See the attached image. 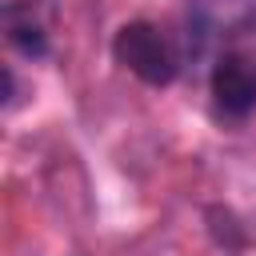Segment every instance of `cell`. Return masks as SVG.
<instances>
[{
  "label": "cell",
  "instance_id": "cell-1",
  "mask_svg": "<svg viewBox=\"0 0 256 256\" xmlns=\"http://www.w3.org/2000/svg\"><path fill=\"white\" fill-rule=\"evenodd\" d=\"M112 60L148 88H172L188 72L184 36L156 20H124L112 32Z\"/></svg>",
  "mask_w": 256,
  "mask_h": 256
},
{
  "label": "cell",
  "instance_id": "cell-2",
  "mask_svg": "<svg viewBox=\"0 0 256 256\" xmlns=\"http://www.w3.org/2000/svg\"><path fill=\"white\" fill-rule=\"evenodd\" d=\"M256 32V0H188L184 4V52L188 68L212 64L232 44H244Z\"/></svg>",
  "mask_w": 256,
  "mask_h": 256
},
{
  "label": "cell",
  "instance_id": "cell-3",
  "mask_svg": "<svg viewBox=\"0 0 256 256\" xmlns=\"http://www.w3.org/2000/svg\"><path fill=\"white\" fill-rule=\"evenodd\" d=\"M208 116L220 128H240L256 116V52L244 44L224 48L208 64Z\"/></svg>",
  "mask_w": 256,
  "mask_h": 256
},
{
  "label": "cell",
  "instance_id": "cell-4",
  "mask_svg": "<svg viewBox=\"0 0 256 256\" xmlns=\"http://www.w3.org/2000/svg\"><path fill=\"white\" fill-rule=\"evenodd\" d=\"M40 4L44 0H4V12H0L4 40L24 60H48L52 56V32H48Z\"/></svg>",
  "mask_w": 256,
  "mask_h": 256
}]
</instances>
